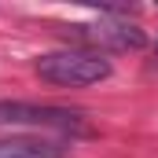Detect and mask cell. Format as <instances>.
Wrapping results in <instances>:
<instances>
[{
	"label": "cell",
	"instance_id": "obj_1",
	"mask_svg": "<svg viewBox=\"0 0 158 158\" xmlns=\"http://www.w3.org/2000/svg\"><path fill=\"white\" fill-rule=\"evenodd\" d=\"M37 74L59 88H85L110 77V63L99 52H48L37 59Z\"/></svg>",
	"mask_w": 158,
	"mask_h": 158
},
{
	"label": "cell",
	"instance_id": "obj_2",
	"mask_svg": "<svg viewBox=\"0 0 158 158\" xmlns=\"http://www.w3.org/2000/svg\"><path fill=\"white\" fill-rule=\"evenodd\" d=\"M0 125H37V129H63L88 136V121L66 107H44V103H22V99H0Z\"/></svg>",
	"mask_w": 158,
	"mask_h": 158
},
{
	"label": "cell",
	"instance_id": "obj_3",
	"mask_svg": "<svg viewBox=\"0 0 158 158\" xmlns=\"http://www.w3.org/2000/svg\"><path fill=\"white\" fill-rule=\"evenodd\" d=\"M70 30H74L77 40H88L96 48H118V52H125V48H143V30L121 22V19H99L92 26H70Z\"/></svg>",
	"mask_w": 158,
	"mask_h": 158
},
{
	"label": "cell",
	"instance_id": "obj_4",
	"mask_svg": "<svg viewBox=\"0 0 158 158\" xmlns=\"http://www.w3.org/2000/svg\"><path fill=\"white\" fill-rule=\"evenodd\" d=\"M66 147L55 140H30V136H11L0 140V158H63Z\"/></svg>",
	"mask_w": 158,
	"mask_h": 158
}]
</instances>
